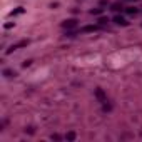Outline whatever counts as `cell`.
<instances>
[{
    "label": "cell",
    "instance_id": "obj_3",
    "mask_svg": "<svg viewBox=\"0 0 142 142\" xmlns=\"http://www.w3.org/2000/svg\"><path fill=\"white\" fill-rule=\"evenodd\" d=\"M75 25H77V20H75V19H69V20H65V22L60 24V27H62V28H67V30L74 28Z\"/></svg>",
    "mask_w": 142,
    "mask_h": 142
},
{
    "label": "cell",
    "instance_id": "obj_8",
    "mask_svg": "<svg viewBox=\"0 0 142 142\" xmlns=\"http://www.w3.org/2000/svg\"><path fill=\"white\" fill-rule=\"evenodd\" d=\"M126 13H129V15H137V13H139V8H135V7H127V8H126Z\"/></svg>",
    "mask_w": 142,
    "mask_h": 142
},
{
    "label": "cell",
    "instance_id": "obj_15",
    "mask_svg": "<svg viewBox=\"0 0 142 142\" xmlns=\"http://www.w3.org/2000/svg\"><path fill=\"white\" fill-rule=\"evenodd\" d=\"M13 25H15V22H8V24H5V25H4V27H5V28H7V30H8V28H12V27H13Z\"/></svg>",
    "mask_w": 142,
    "mask_h": 142
},
{
    "label": "cell",
    "instance_id": "obj_2",
    "mask_svg": "<svg viewBox=\"0 0 142 142\" xmlns=\"http://www.w3.org/2000/svg\"><path fill=\"white\" fill-rule=\"evenodd\" d=\"M28 45V40L25 39V40H20V42H17V44H13L8 50H7V54H10V52H13V50H17V49H22V47H27Z\"/></svg>",
    "mask_w": 142,
    "mask_h": 142
},
{
    "label": "cell",
    "instance_id": "obj_9",
    "mask_svg": "<svg viewBox=\"0 0 142 142\" xmlns=\"http://www.w3.org/2000/svg\"><path fill=\"white\" fill-rule=\"evenodd\" d=\"M24 12H25V8H24V7H19V8H15V10H13V12H12L10 15L13 17V15H19V13H24Z\"/></svg>",
    "mask_w": 142,
    "mask_h": 142
},
{
    "label": "cell",
    "instance_id": "obj_11",
    "mask_svg": "<svg viewBox=\"0 0 142 142\" xmlns=\"http://www.w3.org/2000/svg\"><path fill=\"white\" fill-rule=\"evenodd\" d=\"M122 8H124V7H122L120 4H114V5H112V10H114V12H119V10H122Z\"/></svg>",
    "mask_w": 142,
    "mask_h": 142
},
{
    "label": "cell",
    "instance_id": "obj_1",
    "mask_svg": "<svg viewBox=\"0 0 142 142\" xmlns=\"http://www.w3.org/2000/svg\"><path fill=\"white\" fill-rule=\"evenodd\" d=\"M95 99H97L100 104H104L105 100H107V95H105L104 89H100V87H97V89H95Z\"/></svg>",
    "mask_w": 142,
    "mask_h": 142
},
{
    "label": "cell",
    "instance_id": "obj_14",
    "mask_svg": "<svg viewBox=\"0 0 142 142\" xmlns=\"http://www.w3.org/2000/svg\"><path fill=\"white\" fill-rule=\"evenodd\" d=\"M32 62H33V60H25V62L22 64V67H25V69H27V67H30V65H32Z\"/></svg>",
    "mask_w": 142,
    "mask_h": 142
},
{
    "label": "cell",
    "instance_id": "obj_13",
    "mask_svg": "<svg viewBox=\"0 0 142 142\" xmlns=\"http://www.w3.org/2000/svg\"><path fill=\"white\" fill-rule=\"evenodd\" d=\"M50 139H52V140H60L62 137H60L59 134H52V135H50Z\"/></svg>",
    "mask_w": 142,
    "mask_h": 142
},
{
    "label": "cell",
    "instance_id": "obj_5",
    "mask_svg": "<svg viewBox=\"0 0 142 142\" xmlns=\"http://www.w3.org/2000/svg\"><path fill=\"white\" fill-rule=\"evenodd\" d=\"M114 22L117 24V25H122V27H126V25H129V22L124 19V17H120V15H115L114 17Z\"/></svg>",
    "mask_w": 142,
    "mask_h": 142
},
{
    "label": "cell",
    "instance_id": "obj_4",
    "mask_svg": "<svg viewBox=\"0 0 142 142\" xmlns=\"http://www.w3.org/2000/svg\"><path fill=\"white\" fill-rule=\"evenodd\" d=\"M97 30H99V25H85L79 32L80 33H92V32H97Z\"/></svg>",
    "mask_w": 142,
    "mask_h": 142
},
{
    "label": "cell",
    "instance_id": "obj_12",
    "mask_svg": "<svg viewBox=\"0 0 142 142\" xmlns=\"http://www.w3.org/2000/svg\"><path fill=\"white\" fill-rule=\"evenodd\" d=\"M97 22H99V25H105V24L109 22V19H105V17H100V19H99Z\"/></svg>",
    "mask_w": 142,
    "mask_h": 142
},
{
    "label": "cell",
    "instance_id": "obj_7",
    "mask_svg": "<svg viewBox=\"0 0 142 142\" xmlns=\"http://www.w3.org/2000/svg\"><path fill=\"white\" fill-rule=\"evenodd\" d=\"M75 137H77V135H75V132H74V130H70V132H67V134H65V139H67L69 142H74V140H75Z\"/></svg>",
    "mask_w": 142,
    "mask_h": 142
},
{
    "label": "cell",
    "instance_id": "obj_6",
    "mask_svg": "<svg viewBox=\"0 0 142 142\" xmlns=\"http://www.w3.org/2000/svg\"><path fill=\"white\" fill-rule=\"evenodd\" d=\"M15 75H17V72H15V70H10V69H5V70H4V77H7V79L15 77Z\"/></svg>",
    "mask_w": 142,
    "mask_h": 142
},
{
    "label": "cell",
    "instance_id": "obj_10",
    "mask_svg": "<svg viewBox=\"0 0 142 142\" xmlns=\"http://www.w3.org/2000/svg\"><path fill=\"white\" fill-rule=\"evenodd\" d=\"M102 12H104V8H92V10H90L92 15H100Z\"/></svg>",
    "mask_w": 142,
    "mask_h": 142
},
{
    "label": "cell",
    "instance_id": "obj_16",
    "mask_svg": "<svg viewBox=\"0 0 142 142\" xmlns=\"http://www.w3.org/2000/svg\"><path fill=\"white\" fill-rule=\"evenodd\" d=\"M126 2H139V0H126Z\"/></svg>",
    "mask_w": 142,
    "mask_h": 142
}]
</instances>
